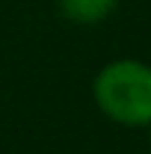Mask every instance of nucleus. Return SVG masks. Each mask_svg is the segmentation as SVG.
Masks as SVG:
<instances>
[{"label": "nucleus", "instance_id": "nucleus-1", "mask_svg": "<svg viewBox=\"0 0 151 154\" xmlns=\"http://www.w3.org/2000/svg\"><path fill=\"white\" fill-rule=\"evenodd\" d=\"M98 110L122 128H151V65L122 57L107 62L92 80Z\"/></svg>", "mask_w": 151, "mask_h": 154}, {"label": "nucleus", "instance_id": "nucleus-2", "mask_svg": "<svg viewBox=\"0 0 151 154\" xmlns=\"http://www.w3.org/2000/svg\"><path fill=\"white\" fill-rule=\"evenodd\" d=\"M57 3H59V12L71 24H83V27L107 21L119 6V0H57Z\"/></svg>", "mask_w": 151, "mask_h": 154}]
</instances>
